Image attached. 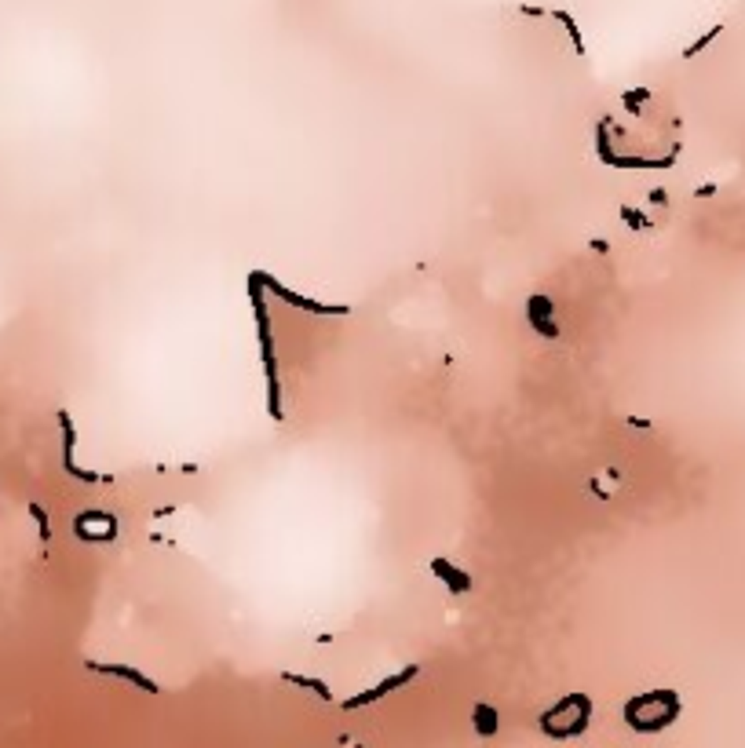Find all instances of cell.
Wrapping results in <instances>:
<instances>
[{"label":"cell","mask_w":745,"mask_h":748,"mask_svg":"<svg viewBox=\"0 0 745 748\" xmlns=\"http://www.w3.org/2000/svg\"><path fill=\"white\" fill-rule=\"evenodd\" d=\"M618 212H621V219H625V226H629V230H651V226H654V223H651L643 212H639V209H632V204H621Z\"/></svg>","instance_id":"cell-14"},{"label":"cell","mask_w":745,"mask_h":748,"mask_svg":"<svg viewBox=\"0 0 745 748\" xmlns=\"http://www.w3.org/2000/svg\"><path fill=\"white\" fill-rule=\"evenodd\" d=\"M55 420H59V427H62V471L66 475H73V478H81V482H88V485H110L114 482V475H99V471H85V468H77V460H73V446H77V427H73V417L66 409H59L55 412Z\"/></svg>","instance_id":"cell-6"},{"label":"cell","mask_w":745,"mask_h":748,"mask_svg":"<svg viewBox=\"0 0 745 748\" xmlns=\"http://www.w3.org/2000/svg\"><path fill=\"white\" fill-rule=\"evenodd\" d=\"M716 194V183H705V187H698L695 190V197H712Z\"/></svg>","instance_id":"cell-22"},{"label":"cell","mask_w":745,"mask_h":748,"mask_svg":"<svg viewBox=\"0 0 745 748\" xmlns=\"http://www.w3.org/2000/svg\"><path fill=\"white\" fill-rule=\"evenodd\" d=\"M475 730H479L482 737L497 734V712H494L490 705H475Z\"/></svg>","instance_id":"cell-13"},{"label":"cell","mask_w":745,"mask_h":748,"mask_svg":"<svg viewBox=\"0 0 745 748\" xmlns=\"http://www.w3.org/2000/svg\"><path fill=\"white\" fill-rule=\"evenodd\" d=\"M85 668H88V672H99V676H117V679H124V683H132V686L146 690V693H158V683H153L150 676H143L139 668H132V664H102V661H85Z\"/></svg>","instance_id":"cell-9"},{"label":"cell","mask_w":745,"mask_h":748,"mask_svg":"<svg viewBox=\"0 0 745 748\" xmlns=\"http://www.w3.org/2000/svg\"><path fill=\"white\" fill-rule=\"evenodd\" d=\"M260 281L267 285V292H271V296H278L281 303L296 307V311H307V314H351V307H347V303H322V299H311V296H300L296 289L281 285V281H278L274 274H267V270H260Z\"/></svg>","instance_id":"cell-4"},{"label":"cell","mask_w":745,"mask_h":748,"mask_svg":"<svg viewBox=\"0 0 745 748\" xmlns=\"http://www.w3.org/2000/svg\"><path fill=\"white\" fill-rule=\"evenodd\" d=\"M588 248H592V252H610V241H603V238H592V241H588Z\"/></svg>","instance_id":"cell-21"},{"label":"cell","mask_w":745,"mask_h":748,"mask_svg":"<svg viewBox=\"0 0 745 748\" xmlns=\"http://www.w3.org/2000/svg\"><path fill=\"white\" fill-rule=\"evenodd\" d=\"M519 11H523V15H530V18H545V15H548L545 8H533V4H523Z\"/></svg>","instance_id":"cell-19"},{"label":"cell","mask_w":745,"mask_h":748,"mask_svg":"<svg viewBox=\"0 0 745 748\" xmlns=\"http://www.w3.org/2000/svg\"><path fill=\"white\" fill-rule=\"evenodd\" d=\"M281 679H286V683H293V686H303V690H315L322 701H332V693H329V686H325L322 679H311V676H296V672H281Z\"/></svg>","instance_id":"cell-12"},{"label":"cell","mask_w":745,"mask_h":748,"mask_svg":"<svg viewBox=\"0 0 745 748\" xmlns=\"http://www.w3.org/2000/svg\"><path fill=\"white\" fill-rule=\"evenodd\" d=\"M680 715V698L673 690H651L639 693L625 705V723L639 734H658Z\"/></svg>","instance_id":"cell-2"},{"label":"cell","mask_w":745,"mask_h":748,"mask_svg":"<svg viewBox=\"0 0 745 748\" xmlns=\"http://www.w3.org/2000/svg\"><path fill=\"white\" fill-rule=\"evenodd\" d=\"M172 511H175L172 504H168V507H158V511H153V519H168V515H172Z\"/></svg>","instance_id":"cell-23"},{"label":"cell","mask_w":745,"mask_h":748,"mask_svg":"<svg viewBox=\"0 0 745 748\" xmlns=\"http://www.w3.org/2000/svg\"><path fill=\"white\" fill-rule=\"evenodd\" d=\"M249 299H252L256 332H260V358H263V376H267V412H271V420H281L278 354H274V332H271V314H267V285L260 281V270L249 274Z\"/></svg>","instance_id":"cell-1"},{"label":"cell","mask_w":745,"mask_h":748,"mask_svg":"<svg viewBox=\"0 0 745 748\" xmlns=\"http://www.w3.org/2000/svg\"><path fill=\"white\" fill-rule=\"evenodd\" d=\"M552 18L562 26V30H567V37H570V44H574L577 55H584V37H581V30H577L574 15H570V11H562V8H555V11H552Z\"/></svg>","instance_id":"cell-11"},{"label":"cell","mask_w":745,"mask_h":748,"mask_svg":"<svg viewBox=\"0 0 745 748\" xmlns=\"http://www.w3.org/2000/svg\"><path fill=\"white\" fill-rule=\"evenodd\" d=\"M720 33H724V26H712V30H709V33H702V37H698L695 44H690V48H683V59H695L698 51H702V48H709V44H712L716 37H720Z\"/></svg>","instance_id":"cell-16"},{"label":"cell","mask_w":745,"mask_h":748,"mask_svg":"<svg viewBox=\"0 0 745 748\" xmlns=\"http://www.w3.org/2000/svg\"><path fill=\"white\" fill-rule=\"evenodd\" d=\"M30 515H33V522H37V533H40V544H51V519H48V511L33 500L30 504Z\"/></svg>","instance_id":"cell-15"},{"label":"cell","mask_w":745,"mask_h":748,"mask_svg":"<svg viewBox=\"0 0 745 748\" xmlns=\"http://www.w3.org/2000/svg\"><path fill=\"white\" fill-rule=\"evenodd\" d=\"M73 533L81 537L85 544H110V540L117 537V519H114V511H99V507L77 511Z\"/></svg>","instance_id":"cell-5"},{"label":"cell","mask_w":745,"mask_h":748,"mask_svg":"<svg viewBox=\"0 0 745 748\" xmlns=\"http://www.w3.org/2000/svg\"><path fill=\"white\" fill-rule=\"evenodd\" d=\"M588 719H592V701L584 698V693H567L562 701H555L545 715H541V730L555 741H567V737H577L584 734Z\"/></svg>","instance_id":"cell-3"},{"label":"cell","mask_w":745,"mask_h":748,"mask_svg":"<svg viewBox=\"0 0 745 748\" xmlns=\"http://www.w3.org/2000/svg\"><path fill=\"white\" fill-rule=\"evenodd\" d=\"M647 201H651V204H669V194H665V190H661V187H654V190H651V197H647Z\"/></svg>","instance_id":"cell-18"},{"label":"cell","mask_w":745,"mask_h":748,"mask_svg":"<svg viewBox=\"0 0 745 748\" xmlns=\"http://www.w3.org/2000/svg\"><path fill=\"white\" fill-rule=\"evenodd\" d=\"M431 573L439 577V581L453 591V595H464V591H472V588H475L472 573H468V570H460V566H453V562H450V559H442V555H439V559H431Z\"/></svg>","instance_id":"cell-10"},{"label":"cell","mask_w":745,"mask_h":748,"mask_svg":"<svg viewBox=\"0 0 745 748\" xmlns=\"http://www.w3.org/2000/svg\"><path fill=\"white\" fill-rule=\"evenodd\" d=\"M647 99H651V88H636V92H621V102H625V106H629L632 114H636V106H639V102H647Z\"/></svg>","instance_id":"cell-17"},{"label":"cell","mask_w":745,"mask_h":748,"mask_svg":"<svg viewBox=\"0 0 745 748\" xmlns=\"http://www.w3.org/2000/svg\"><path fill=\"white\" fill-rule=\"evenodd\" d=\"M417 676H420V664H406L398 676H388L384 683H376V686L362 690L358 698H347V701H344V708H362V705H373V701H380V698H384V693H391V690L406 686L409 679H417Z\"/></svg>","instance_id":"cell-7"},{"label":"cell","mask_w":745,"mask_h":748,"mask_svg":"<svg viewBox=\"0 0 745 748\" xmlns=\"http://www.w3.org/2000/svg\"><path fill=\"white\" fill-rule=\"evenodd\" d=\"M625 424H629V427H639V431H647V427H651V420H647V417H629Z\"/></svg>","instance_id":"cell-20"},{"label":"cell","mask_w":745,"mask_h":748,"mask_svg":"<svg viewBox=\"0 0 745 748\" xmlns=\"http://www.w3.org/2000/svg\"><path fill=\"white\" fill-rule=\"evenodd\" d=\"M552 311H555V303L548 296H530V303H526V321L541 340H559V325H555Z\"/></svg>","instance_id":"cell-8"}]
</instances>
